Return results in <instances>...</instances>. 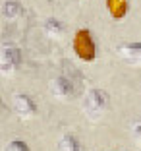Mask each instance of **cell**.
<instances>
[{
    "mask_svg": "<svg viewBox=\"0 0 141 151\" xmlns=\"http://www.w3.org/2000/svg\"><path fill=\"white\" fill-rule=\"evenodd\" d=\"M44 33H47V37H50V39L54 41H60L62 37H64V33H66V27H64V23L60 22V19L56 18H49L47 22H44Z\"/></svg>",
    "mask_w": 141,
    "mask_h": 151,
    "instance_id": "52a82bcc",
    "label": "cell"
},
{
    "mask_svg": "<svg viewBox=\"0 0 141 151\" xmlns=\"http://www.w3.org/2000/svg\"><path fill=\"white\" fill-rule=\"evenodd\" d=\"M108 105H110L108 93L102 89H91V91H87L83 99V111L89 120H99L106 112Z\"/></svg>",
    "mask_w": 141,
    "mask_h": 151,
    "instance_id": "7a4b0ae2",
    "label": "cell"
},
{
    "mask_svg": "<svg viewBox=\"0 0 141 151\" xmlns=\"http://www.w3.org/2000/svg\"><path fill=\"white\" fill-rule=\"evenodd\" d=\"M132 136L135 142H141V120H135L132 124Z\"/></svg>",
    "mask_w": 141,
    "mask_h": 151,
    "instance_id": "7c38bea8",
    "label": "cell"
},
{
    "mask_svg": "<svg viewBox=\"0 0 141 151\" xmlns=\"http://www.w3.org/2000/svg\"><path fill=\"white\" fill-rule=\"evenodd\" d=\"M21 64V50L14 45H2L0 47V74H14Z\"/></svg>",
    "mask_w": 141,
    "mask_h": 151,
    "instance_id": "277c9868",
    "label": "cell"
},
{
    "mask_svg": "<svg viewBox=\"0 0 141 151\" xmlns=\"http://www.w3.org/2000/svg\"><path fill=\"white\" fill-rule=\"evenodd\" d=\"M21 12H23L21 4L16 2V0H6L4 6H2V14H4V18L10 19V22H12V19H18L19 16H21Z\"/></svg>",
    "mask_w": 141,
    "mask_h": 151,
    "instance_id": "9c48e42d",
    "label": "cell"
},
{
    "mask_svg": "<svg viewBox=\"0 0 141 151\" xmlns=\"http://www.w3.org/2000/svg\"><path fill=\"white\" fill-rule=\"evenodd\" d=\"M118 56L122 60L130 64H135L139 66L141 64V43H126V45H120L118 49H116Z\"/></svg>",
    "mask_w": 141,
    "mask_h": 151,
    "instance_id": "8992f818",
    "label": "cell"
},
{
    "mask_svg": "<svg viewBox=\"0 0 141 151\" xmlns=\"http://www.w3.org/2000/svg\"><path fill=\"white\" fill-rule=\"evenodd\" d=\"M83 80L81 74L74 72V68L68 64L66 66V74L56 76L50 83V93L58 99H72L75 93H77V83Z\"/></svg>",
    "mask_w": 141,
    "mask_h": 151,
    "instance_id": "6da1fadb",
    "label": "cell"
},
{
    "mask_svg": "<svg viewBox=\"0 0 141 151\" xmlns=\"http://www.w3.org/2000/svg\"><path fill=\"white\" fill-rule=\"evenodd\" d=\"M6 151H29V147H27V143L21 142V139H14V142H10L8 145H6Z\"/></svg>",
    "mask_w": 141,
    "mask_h": 151,
    "instance_id": "8fae6325",
    "label": "cell"
},
{
    "mask_svg": "<svg viewBox=\"0 0 141 151\" xmlns=\"http://www.w3.org/2000/svg\"><path fill=\"white\" fill-rule=\"evenodd\" d=\"M14 111H16V114L19 116V118H33V116L37 114V105L33 103V99L29 97V95H14Z\"/></svg>",
    "mask_w": 141,
    "mask_h": 151,
    "instance_id": "5b68a950",
    "label": "cell"
},
{
    "mask_svg": "<svg viewBox=\"0 0 141 151\" xmlns=\"http://www.w3.org/2000/svg\"><path fill=\"white\" fill-rule=\"evenodd\" d=\"M4 111H6V105H4V101H2V99H0V116L4 114Z\"/></svg>",
    "mask_w": 141,
    "mask_h": 151,
    "instance_id": "4fadbf2b",
    "label": "cell"
},
{
    "mask_svg": "<svg viewBox=\"0 0 141 151\" xmlns=\"http://www.w3.org/2000/svg\"><path fill=\"white\" fill-rule=\"evenodd\" d=\"M58 151H81V143L74 134H66L58 142Z\"/></svg>",
    "mask_w": 141,
    "mask_h": 151,
    "instance_id": "30bf717a",
    "label": "cell"
},
{
    "mask_svg": "<svg viewBox=\"0 0 141 151\" xmlns=\"http://www.w3.org/2000/svg\"><path fill=\"white\" fill-rule=\"evenodd\" d=\"M106 8L114 19H122L128 14V0H106Z\"/></svg>",
    "mask_w": 141,
    "mask_h": 151,
    "instance_id": "ba28073f",
    "label": "cell"
},
{
    "mask_svg": "<svg viewBox=\"0 0 141 151\" xmlns=\"http://www.w3.org/2000/svg\"><path fill=\"white\" fill-rule=\"evenodd\" d=\"M72 47H74V52L83 62H93L97 58V45H95V39H93L89 29H79L75 33Z\"/></svg>",
    "mask_w": 141,
    "mask_h": 151,
    "instance_id": "3957f363",
    "label": "cell"
}]
</instances>
